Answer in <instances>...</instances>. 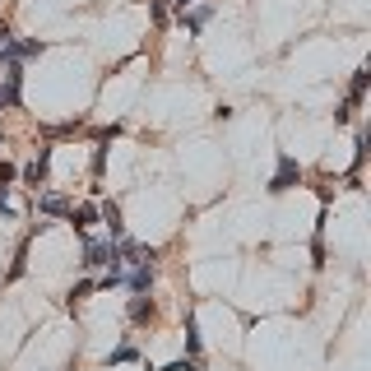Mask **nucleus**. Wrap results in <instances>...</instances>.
<instances>
[{"label":"nucleus","mask_w":371,"mask_h":371,"mask_svg":"<svg viewBox=\"0 0 371 371\" xmlns=\"http://www.w3.org/2000/svg\"><path fill=\"white\" fill-rule=\"evenodd\" d=\"M102 223L111 228V237H121V209L116 204H102Z\"/></svg>","instance_id":"8"},{"label":"nucleus","mask_w":371,"mask_h":371,"mask_svg":"<svg viewBox=\"0 0 371 371\" xmlns=\"http://www.w3.org/2000/svg\"><path fill=\"white\" fill-rule=\"evenodd\" d=\"M70 223L75 228H89V223H98V209L93 204H79V209H70Z\"/></svg>","instance_id":"6"},{"label":"nucleus","mask_w":371,"mask_h":371,"mask_svg":"<svg viewBox=\"0 0 371 371\" xmlns=\"http://www.w3.org/2000/svg\"><path fill=\"white\" fill-rule=\"evenodd\" d=\"M186 348L200 353V329H195V316H186Z\"/></svg>","instance_id":"9"},{"label":"nucleus","mask_w":371,"mask_h":371,"mask_svg":"<svg viewBox=\"0 0 371 371\" xmlns=\"http://www.w3.org/2000/svg\"><path fill=\"white\" fill-rule=\"evenodd\" d=\"M10 42V24H5V19H0V46Z\"/></svg>","instance_id":"15"},{"label":"nucleus","mask_w":371,"mask_h":371,"mask_svg":"<svg viewBox=\"0 0 371 371\" xmlns=\"http://www.w3.org/2000/svg\"><path fill=\"white\" fill-rule=\"evenodd\" d=\"M130 357H135V348H130V343H121V348L111 353V362H130Z\"/></svg>","instance_id":"11"},{"label":"nucleus","mask_w":371,"mask_h":371,"mask_svg":"<svg viewBox=\"0 0 371 371\" xmlns=\"http://www.w3.org/2000/svg\"><path fill=\"white\" fill-rule=\"evenodd\" d=\"M154 19L158 24H168V0H154Z\"/></svg>","instance_id":"12"},{"label":"nucleus","mask_w":371,"mask_h":371,"mask_svg":"<svg viewBox=\"0 0 371 371\" xmlns=\"http://www.w3.org/2000/svg\"><path fill=\"white\" fill-rule=\"evenodd\" d=\"M84 264L89 269H121V251H116V242H84Z\"/></svg>","instance_id":"1"},{"label":"nucleus","mask_w":371,"mask_h":371,"mask_svg":"<svg viewBox=\"0 0 371 371\" xmlns=\"http://www.w3.org/2000/svg\"><path fill=\"white\" fill-rule=\"evenodd\" d=\"M172 5H177V10H186V5H195V0H172Z\"/></svg>","instance_id":"16"},{"label":"nucleus","mask_w":371,"mask_h":371,"mask_svg":"<svg viewBox=\"0 0 371 371\" xmlns=\"http://www.w3.org/2000/svg\"><path fill=\"white\" fill-rule=\"evenodd\" d=\"M15 181V168H10V163H0V186H10Z\"/></svg>","instance_id":"13"},{"label":"nucleus","mask_w":371,"mask_h":371,"mask_svg":"<svg viewBox=\"0 0 371 371\" xmlns=\"http://www.w3.org/2000/svg\"><path fill=\"white\" fill-rule=\"evenodd\" d=\"M209 19H214V5H195L190 15H181V24H186V33H200Z\"/></svg>","instance_id":"4"},{"label":"nucleus","mask_w":371,"mask_h":371,"mask_svg":"<svg viewBox=\"0 0 371 371\" xmlns=\"http://www.w3.org/2000/svg\"><path fill=\"white\" fill-rule=\"evenodd\" d=\"M37 209H42V214H51V218H61V214H70V200H65L61 190H46L42 200H37Z\"/></svg>","instance_id":"3"},{"label":"nucleus","mask_w":371,"mask_h":371,"mask_svg":"<svg viewBox=\"0 0 371 371\" xmlns=\"http://www.w3.org/2000/svg\"><path fill=\"white\" fill-rule=\"evenodd\" d=\"M149 283H154V264H135V274H130V288H135V293H149Z\"/></svg>","instance_id":"5"},{"label":"nucleus","mask_w":371,"mask_h":371,"mask_svg":"<svg viewBox=\"0 0 371 371\" xmlns=\"http://www.w3.org/2000/svg\"><path fill=\"white\" fill-rule=\"evenodd\" d=\"M0 214H10V186H0Z\"/></svg>","instance_id":"14"},{"label":"nucleus","mask_w":371,"mask_h":371,"mask_svg":"<svg viewBox=\"0 0 371 371\" xmlns=\"http://www.w3.org/2000/svg\"><path fill=\"white\" fill-rule=\"evenodd\" d=\"M297 181H302V168H297L293 158L283 154V158H278V172H274V181H269V190L278 195V190H293Z\"/></svg>","instance_id":"2"},{"label":"nucleus","mask_w":371,"mask_h":371,"mask_svg":"<svg viewBox=\"0 0 371 371\" xmlns=\"http://www.w3.org/2000/svg\"><path fill=\"white\" fill-rule=\"evenodd\" d=\"M93 288H98V283H79L75 293H70V307H75V302H84V297H93Z\"/></svg>","instance_id":"10"},{"label":"nucleus","mask_w":371,"mask_h":371,"mask_svg":"<svg viewBox=\"0 0 371 371\" xmlns=\"http://www.w3.org/2000/svg\"><path fill=\"white\" fill-rule=\"evenodd\" d=\"M149 311H154V302L144 293H135V302H130V320H149Z\"/></svg>","instance_id":"7"}]
</instances>
